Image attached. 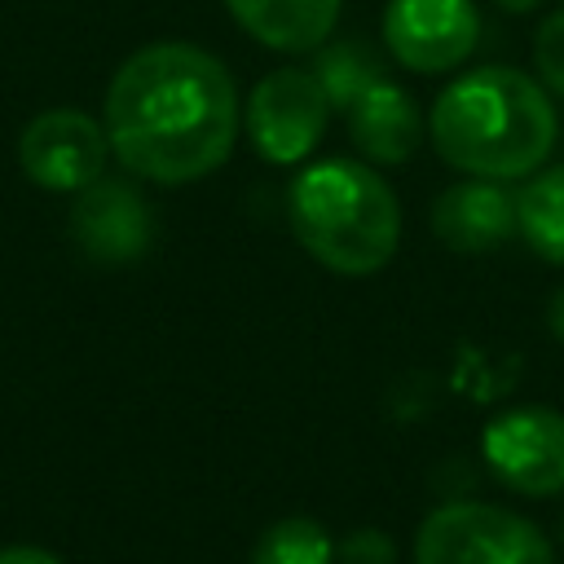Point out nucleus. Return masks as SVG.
Here are the masks:
<instances>
[{"instance_id":"4","label":"nucleus","mask_w":564,"mask_h":564,"mask_svg":"<svg viewBox=\"0 0 564 564\" xmlns=\"http://www.w3.org/2000/svg\"><path fill=\"white\" fill-rule=\"evenodd\" d=\"M414 564H555V546L533 520L458 498L427 511L414 533Z\"/></svg>"},{"instance_id":"16","label":"nucleus","mask_w":564,"mask_h":564,"mask_svg":"<svg viewBox=\"0 0 564 564\" xmlns=\"http://www.w3.org/2000/svg\"><path fill=\"white\" fill-rule=\"evenodd\" d=\"M533 66L546 93L564 97V9H555L533 35Z\"/></svg>"},{"instance_id":"18","label":"nucleus","mask_w":564,"mask_h":564,"mask_svg":"<svg viewBox=\"0 0 564 564\" xmlns=\"http://www.w3.org/2000/svg\"><path fill=\"white\" fill-rule=\"evenodd\" d=\"M0 564H62L44 546H0Z\"/></svg>"},{"instance_id":"8","label":"nucleus","mask_w":564,"mask_h":564,"mask_svg":"<svg viewBox=\"0 0 564 564\" xmlns=\"http://www.w3.org/2000/svg\"><path fill=\"white\" fill-rule=\"evenodd\" d=\"M480 40V13L471 0H388L383 44L419 75H445L471 57Z\"/></svg>"},{"instance_id":"7","label":"nucleus","mask_w":564,"mask_h":564,"mask_svg":"<svg viewBox=\"0 0 564 564\" xmlns=\"http://www.w3.org/2000/svg\"><path fill=\"white\" fill-rule=\"evenodd\" d=\"M106 128L70 106L35 115L18 137V163L31 176V185L53 194H79L106 172Z\"/></svg>"},{"instance_id":"9","label":"nucleus","mask_w":564,"mask_h":564,"mask_svg":"<svg viewBox=\"0 0 564 564\" xmlns=\"http://www.w3.org/2000/svg\"><path fill=\"white\" fill-rule=\"evenodd\" d=\"M70 238L75 247L97 264H128L141 260L154 242V216L150 203L128 185L97 176L88 189L75 194L70 207Z\"/></svg>"},{"instance_id":"12","label":"nucleus","mask_w":564,"mask_h":564,"mask_svg":"<svg viewBox=\"0 0 564 564\" xmlns=\"http://www.w3.org/2000/svg\"><path fill=\"white\" fill-rule=\"evenodd\" d=\"M234 22L273 53H313L330 40L344 0H225Z\"/></svg>"},{"instance_id":"2","label":"nucleus","mask_w":564,"mask_h":564,"mask_svg":"<svg viewBox=\"0 0 564 564\" xmlns=\"http://www.w3.org/2000/svg\"><path fill=\"white\" fill-rule=\"evenodd\" d=\"M555 101L516 66H476L458 75L427 110L436 154L485 181L529 176L555 150Z\"/></svg>"},{"instance_id":"1","label":"nucleus","mask_w":564,"mask_h":564,"mask_svg":"<svg viewBox=\"0 0 564 564\" xmlns=\"http://www.w3.org/2000/svg\"><path fill=\"white\" fill-rule=\"evenodd\" d=\"M110 154L154 185L212 176L238 141L242 101L220 57L185 40L137 48L106 88Z\"/></svg>"},{"instance_id":"17","label":"nucleus","mask_w":564,"mask_h":564,"mask_svg":"<svg viewBox=\"0 0 564 564\" xmlns=\"http://www.w3.org/2000/svg\"><path fill=\"white\" fill-rule=\"evenodd\" d=\"M392 538L379 529H352L344 542H335V560L344 564H392Z\"/></svg>"},{"instance_id":"14","label":"nucleus","mask_w":564,"mask_h":564,"mask_svg":"<svg viewBox=\"0 0 564 564\" xmlns=\"http://www.w3.org/2000/svg\"><path fill=\"white\" fill-rule=\"evenodd\" d=\"M251 564H335V538L308 516H286L260 533Z\"/></svg>"},{"instance_id":"5","label":"nucleus","mask_w":564,"mask_h":564,"mask_svg":"<svg viewBox=\"0 0 564 564\" xmlns=\"http://www.w3.org/2000/svg\"><path fill=\"white\" fill-rule=\"evenodd\" d=\"M242 119H247L251 150L264 163L286 167L317 150V141L330 123V97L313 70L282 66V70H269L264 79H256Z\"/></svg>"},{"instance_id":"20","label":"nucleus","mask_w":564,"mask_h":564,"mask_svg":"<svg viewBox=\"0 0 564 564\" xmlns=\"http://www.w3.org/2000/svg\"><path fill=\"white\" fill-rule=\"evenodd\" d=\"M498 9H507V13H529V9H538L542 0H494Z\"/></svg>"},{"instance_id":"13","label":"nucleus","mask_w":564,"mask_h":564,"mask_svg":"<svg viewBox=\"0 0 564 564\" xmlns=\"http://www.w3.org/2000/svg\"><path fill=\"white\" fill-rule=\"evenodd\" d=\"M516 220L524 242L551 260L564 264V163L538 172L520 194H516Z\"/></svg>"},{"instance_id":"11","label":"nucleus","mask_w":564,"mask_h":564,"mask_svg":"<svg viewBox=\"0 0 564 564\" xmlns=\"http://www.w3.org/2000/svg\"><path fill=\"white\" fill-rule=\"evenodd\" d=\"M344 115H348V137H352L357 154H366L370 163L392 167V163H405L423 145L419 101L392 79L370 84Z\"/></svg>"},{"instance_id":"10","label":"nucleus","mask_w":564,"mask_h":564,"mask_svg":"<svg viewBox=\"0 0 564 564\" xmlns=\"http://www.w3.org/2000/svg\"><path fill=\"white\" fill-rule=\"evenodd\" d=\"M432 234L441 238V247L463 256L498 251L520 234L516 198L502 189V181H485V176L454 181L432 203Z\"/></svg>"},{"instance_id":"19","label":"nucleus","mask_w":564,"mask_h":564,"mask_svg":"<svg viewBox=\"0 0 564 564\" xmlns=\"http://www.w3.org/2000/svg\"><path fill=\"white\" fill-rule=\"evenodd\" d=\"M546 326H551V335L564 344V286L551 295V304H546Z\"/></svg>"},{"instance_id":"6","label":"nucleus","mask_w":564,"mask_h":564,"mask_svg":"<svg viewBox=\"0 0 564 564\" xmlns=\"http://www.w3.org/2000/svg\"><path fill=\"white\" fill-rule=\"evenodd\" d=\"M480 454L489 471L516 494H564V414L551 405H516L485 423Z\"/></svg>"},{"instance_id":"21","label":"nucleus","mask_w":564,"mask_h":564,"mask_svg":"<svg viewBox=\"0 0 564 564\" xmlns=\"http://www.w3.org/2000/svg\"><path fill=\"white\" fill-rule=\"evenodd\" d=\"M560 538H564V524H560Z\"/></svg>"},{"instance_id":"3","label":"nucleus","mask_w":564,"mask_h":564,"mask_svg":"<svg viewBox=\"0 0 564 564\" xmlns=\"http://www.w3.org/2000/svg\"><path fill=\"white\" fill-rule=\"evenodd\" d=\"M295 242L330 273H379L401 242V203L392 185L352 159L308 163L286 189Z\"/></svg>"},{"instance_id":"15","label":"nucleus","mask_w":564,"mask_h":564,"mask_svg":"<svg viewBox=\"0 0 564 564\" xmlns=\"http://www.w3.org/2000/svg\"><path fill=\"white\" fill-rule=\"evenodd\" d=\"M313 75L322 79L330 110H348L370 84H379V57L361 44V40H339V44H322V57L313 66Z\"/></svg>"}]
</instances>
